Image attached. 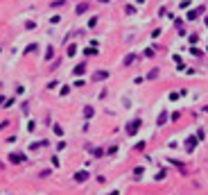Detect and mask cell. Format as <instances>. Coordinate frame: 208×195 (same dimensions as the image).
Returning a JSON list of instances; mask_svg holds the SVG:
<instances>
[{"mask_svg":"<svg viewBox=\"0 0 208 195\" xmlns=\"http://www.w3.org/2000/svg\"><path fill=\"white\" fill-rule=\"evenodd\" d=\"M156 179L161 182V179H165V170H161V172H156Z\"/></svg>","mask_w":208,"mask_h":195,"instance_id":"obj_16","label":"cell"},{"mask_svg":"<svg viewBox=\"0 0 208 195\" xmlns=\"http://www.w3.org/2000/svg\"><path fill=\"white\" fill-rule=\"evenodd\" d=\"M186 143H188V145H186V150H188V152H192V150H195V143H197V139H195V136H190V139H188Z\"/></svg>","mask_w":208,"mask_h":195,"instance_id":"obj_7","label":"cell"},{"mask_svg":"<svg viewBox=\"0 0 208 195\" xmlns=\"http://www.w3.org/2000/svg\"><path fill=\"white\" fill-rule=\"evenodd\" d=\"M54 134H57V136H61V134H63V129L59 127V125H54Z\"/></svg>","mask_w":208,"mask_h":195,"instance_id":"obj_17","label":"cell"},{"mask_svg":"<svg viewBox=\"0 0 208 195\" xmlns=\"http://www.w3.org/2000/svg\"><path fill=\"white\" fill-rule=\"evenodd\" d=\"M109 195H118V191H111V193H109Z\"/></svg>","mask_w":208,"mask_h":195,"instance_id":"obj_21","label":"cell"},{"mask_svg":"<svg viewBox=\"0 0 208 195\" xmlns=\"http://www.w3.org/2000/svg\"><path fill=\"white\" fill-rule=\"evenodd\" d=\"M86 179H91V175H88V170H79V172H75V182H77V184H82V182H86Z\"/></svg>","mask_w":208,"mask_h":195,"instance_id":"obj_2","label":"cell"},{"mask_svg":"<svg viewBox=\"0 0 208 195\" xmlns=\"http://www.w3.org/2000/svg\"><path fill=\"white\" fill-rule=\"evenodd\" d=\"M36 50H39V45H36V43H32V45H27V48H25V55H30V52H36Z\"/></svg>","mask_w":208,"mask_h":195,"instance_id":"obj_10","label":"cell"},{"mask_svg":"<svg viewBox=\"0 0 208 195\" xmlns=\"http://www.w3.org/2000/svg\"><path fill=\"white\" fill-rule=\"evenodd\" d=\"M52 57H54V48H52V45H48V52H45V59H48V61H50V59H52Z\"/></svg>","mask_w":208,"mask_h":195,"instance_id":"obj_13","label":"cell"},{"mask_svg":"<svg viewBox=\"0 0 208 195\" xmlns=\"http://www.w3.org/2000/svg\"><path fill=\"white\" fill-rule=\"evenodd\" d=\"M165 120H167V111H163L158 116V120H156V125H165Z\"/></svg>","mask_w":208,"mask_h":195,"instance_id":"obj_8","label":"cell"},{"mask_svg":"<svg viewBox=\"0 0 208 195\" xmlns=\"http://www.w3.org/2000/svg\"><path fill=\"white\" fill-rule=\"evenodd\" d=\"M0 170H5V163H2V161H0Z\"/></svg>","mask_w":208,"mask_h":195,"instance_id":"obj_20","label":"cell"},{"mask_svg":"<svg viewBox=\"0 0 208 195\" xmlns=\"http://www.w3.org/2000/svg\"><path fill=\"white\" fill-rule=\"evenodd\" d=\"M86 12H88V3H79L77 7H75V14H77V16L86 14Z\"/></svg>","mask_w":208,"mask_h":195,"instance_id":"obj_5","label":"cell"},{"mask_svg":"<svg viewBox=\"0 0 208 195\" xmlns=\"http://www.w3.org/2000/svg\"><path fill=\"white\" fill-rule=\"evenodd\" d=\"M140 125H143V123H140L138 118H136V120H131V123L127 125V129H125V134H127V136H134V134H136V132L140 129Z\"/></svg>","mask_w":208,"mask_h":195,"instance_id":"obj_1","label":"cell"},{"mask_svg":"<svg viewBox=\"0 0 208 195\" xmlns=\"http://www.w3.org/2000/svg\"><path fill=\"white\" fill-rule=\"evenodd\" d=\"M5 102H7V100H5V97H2V95H0V104H5Z\"/></svg>","mask_w":208,"mask_h":195,"instance_id":"obj_19","label":"cell"},{"mask_svg":"<svg viewBox=\"0 0 208 195\" xmlns=\"http://www.w3.org/2000/svg\"><path fill=\"white\" fill-rule=\"evenodd\" d=\"M93 113H95L93 107H86V109H84V116H86V118H93Z\"/></svg>","mask_w":208,"mask_h":195,"instance_id":"obj_11","label":"cell"},{"mask_svg":"<svg viewBox=\"0 0 208 195\" xmlns=\"http://www.w3.org/2000/svg\"><path fill=\"white\" fill-rule=\"evenodd\" d=\"M50 175H52V170L48 168V170H41V172H39V177H41V179H45V177H50Z\"/></svg>","mask_w":208,"mask_h":195,"instance_id":"obj_15","label":"cell"},{"mask_svg":"<svg viewBox=\"0 0 208 195\" xmlns=\"http://www.w3.org/2000/svg\"><path fill=\"white\" fill-rule=\"evenodd\" d=\"M7 125H9V120H2V123H0V129H5Z\"/></svg>","mask_w":208,"mask_h":195,"instance_id":"obj_18","label":"cell"},{"mask_svg":"<svg viewBox=\"0 0 208 195\" xmlns=\"http://www.w3.org/2000/svg\"><path fill=\"white\" fill-rule=\"evenodd\" d=\"M140 177H143V168H140V166H138V168H134V179L138 182Z\"/></svg>","mask_w":208,"mask_h":195,"instance_id":"obj_9","label":"cell"},{"mask_svg":"<svg viewBox=\"0 0 208 195\" xmlns=\"http://www.w3.org/2000/svg\"><path fill=\"white\" fill-rule=\"evenodd\" d=\"M106 77H109V71H97V73H93V82H102Z\"/></svg>","mask_w":208,"mask_h":195,"instance_id":"obj_4","label":"cell"},{"mask_svg":"<svg viewBox=\"0 0 208 195\" xmlns=\"http://www.w3.org/2000/svg\"><path fill=\"white\" fill-rule=\"evenodd\" d=\"M75 52H77V48H75V43H70V45H68V50H66V55H68V57H72Z\"/></svg>","mask_w":208,"mask_h":195,"instance_id":"obj_14","label":"cell"},{"mask_svg":"<svg viewBox=\"0 0 208 195\" xmlns=\"http://www.w3.org/2000/svg\"><path fill=\"white\" fill-rule=\"evenodd\" d=\"M9 161H12L14 166H18V163H23V161H25V154H21V152H14V154H9Z\"/></svg>","mask_w":208,"mask_h":195,"instance_id":"obj_3","label":"cell"},{"mask_svg":"<svg viewBox=\"0 0 208 195\" xmlns=\"http://www.w3.org/2000/svg\"><path fill=\"white\" fill-rule=\"evenodd\" d=\"M84 52H86L88 57H95V55H100V52H97V48H86Z\"/></svg>","mask_w":208,"mask_h":195,"instance_id":"obj_12","label":"cell"},{"mask_svg":"<svg viewBox=\"0 0 208 195\" xmlns=\"http://www.w3.org/2000/svg\"><path fill=\"white\" fill-rule=\"evenodd\" d=\"M86 73V64H79V66H75V71H72V75H84Z\"/></svg>","mask_w":208,"mask_h":195,"instance_id":"obj_6","label":"cell"}]
</instances>
